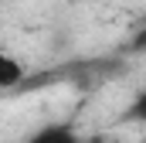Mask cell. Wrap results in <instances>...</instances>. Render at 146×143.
Returning a JSON list of instances; mask_svg holds the SVG:
<instances>
[{
    "instance_id": "obj_5",
    "label": "cell",
    "mask_w": 146,
    "mask_h": 143,
    "mask_svg": "<svg viewBox=\"0 0 146 143\" xmlns=\"http://www.w3.org/2000/svg\"><path fill=\"white\" fill-rule=\"evenodd\" d=\"M82 143H109V140H106V136H99V133H95V136H88V140H82Z\"/></svg>"
},
{
    "instance_id": "obj_3",
    "label": "cell",
    "mask_w": 146,
    "mask_h": 143,
    "mask_svg": "<svg viewBox=\"0 0 146 143\" xmlns=\"http://www.w3.org/2000/svg\"><path fill=\"white\" fill-rule=\"evenodd\" d=\"M139 123L143 126L146 123V92H136V99H133V106H129V112H122V123Z\"/></svg>"
},
{
    "instance_id": "obj_1",
    "label": "cell",
    "mask_w": 146,
    "mask_h": 143,
    "mask_svg": "<svg viewBox=\"0 0 146 143\" xmlns=\"http://www.w3.org/2000/svg\"><path fill=\"white\" fill-rule=\"evenodd\" d=\"M24 78H27L24 65H21L14 55L0 51V92H17V85H21Z\"/></svg>"
},
{
    "instance_id": "obj_2",
    "label": "cell",
    "mask_w": 146,
    "mask_h": 143,
    "mask_svg": "<svg viewBox=\"0 0 146 143\" xmlns=\"http://www.w3.org/2000/svg\"><path fill=\"white\" fill-rule=\"evenodd\" d=\"M27 143H82V136L75 133L72 126H44V130H37Z\"/></svg>"
},
{
    "instance_id": "obj_4",
    "label": "cell",
    "mask_w": 146,
    "mask_h": 143,
    "mask_svg": "<svg viewBox=\"0 0 146 143\" xmlns=\"http://www.w3.org/2000/svg\"><path fill=\"white\" fill-rule=\"evenodd\" d=\"M143 48H146V27H136V34L129 37V48H126V51H129V55H139Z\"/></svg>"
}]
</instances>
